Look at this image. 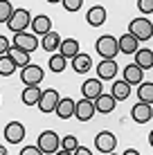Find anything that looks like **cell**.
I'll return each instance as SVG.
<instances>
[{
  "label": "cell",
  "mask_w": 153,
  "mask_h": 155,
  "mask_svg": "<svg viewBox=\"0 0 153 155\" xmlns=\"http://www.w3.org/2000/svg\"><path fill=\"white\" fill-rule=\"evenodd\" d=\"M128 31L140 43H144V41H149L153 36V25H151V20H146V16H142V18H133V20H131Z\"/></svg>",
  "instance_id": "1"
},
{
  "label": "cell",
  "mask_w": 153,
  "mask_h": 155,
  "mask_svg": "<svg viewBox=\"0 0 153 155\" xmlns=\"http://www.w3.org/2000/svg\"><path fill=\"white\" fill-rule=\"evenodd\" d=\"M29 23H32V14L27 12V9H14L12 16H9V20H7V27L12 29V31H25L29 27Z\"/></svg>",
  "instance_id": "2"
},
{
  "label": "cell",
  "mask_w": 153,
  "mask_h": 155,
  "mask_svg": "<svg viewBox=\"0 0 153 155\" xmlns=\"http://www.w3.org/2000/svg\"><path fill=\"white\" fill-rule=\"evenodd\" d=\"M97 52H99V56L101 58H115L119 54V43L115 36H101V38H97Z\"/></svg>",
  "instance_id": "3"
},
{
  "label": "cell",
  "mask_w": 153,
  "mask_h": 155,
  "mask_svg": "<svg viewBox=\"0 0 153 155\" xmlns=\"http://www.w3.org/2000/svg\"><path fill=\"white\" fill-rule=\"evenodd\" d=\"M43 79H45V72H43V68L36 65V63H27V65H23V70H20V81L25 85H38Z\"/></svg>",
  "instance_id": "4"
},
{
  "label": "cell",
  "mask_w": 153,
  "mask_h": 155,
  "mask_svg": "<svg viewBox=\"0 0 153 155\" xmlns=\"http://www.w3.org/2000/svg\"><path fill=\"white\" fill-rule=\"evenodd\" d=\"M36 144H38L41 153H59V148H61V140L54 130H43L38 135V140H36Z\"/></svg>",
  "instance_id": "5"
},
{
  "label": "cell",
  "mask_w": 153,
  "mask_h": 155,
  "mask_svg": "<svg viewBox=\"0 0 153 155\" xmlns=\"http://www.w3.org/2000/svg\"><path fill=\"white\" fill-rule=\"evenodd\" d=\"M59 99H61V94L56 92L54 88H50V90H43L41 92V99H38V110L41 113H54V108H56V104H59Z\"/></svg>",
  "instance_id": "6"
},
{
  "label": "cell",
  "mask_w": 153,
  "mask_h": 155,
  "mask_svg": "<svg viewBox=\"0 0 153 155\" xmlns=\"http://www.w3.org/2000/svg\"><path fill=\"white\" fill-rule=\"evenodd\" d=\"M12 43L16 47H20V50H25V52H34L36 45H41L38 36L36 34H27V31H14V41Z\"/></svg>",
  "instance_id": "7"
},
{
  "label": "cell",
  "mask_w": 153,
  "mask_h": 155,
  "mask_svg": "<svg viewBox=\"0 0 153 155\" xmlns=\"http://www.w3.org/2000/svg\"><path fill=\"white\" fill-rule=\"evenodd\" d=\"M95 148H97L99 153H113L115 148H117V137L110 130H101L95 137Z\"/></svg>",
  "instance_id": "8"
},
{
  "label": "cell",
  "mask_w": 153,
  "mask_h": 155,
  "mask_svg": "<svg viewBox=\"0 0 153 155\" xmlns=\"http://www.w3.org/2000/svg\"><path fill=\"white\" fill-rule=\"evenodd\" d=\"M95 104H92V99H86L83 97L81 101H75V117L79 121H90L92 117H95Z\"/></svg>",
  "instance_id": "9"
},
{
  "label": "cell",
  "mask_w": 153,
  "mask_h": 155,
  "mask_svg": "<svg viewBox=\"0 0 153 155\" xmlns=\"http://www.w3.org/2000/svg\"><path fill=\"white\" fill-rule=\"evenodd\" d=\"M5 140L9 144H20L25 140V126L20 121H9L5 126Z\"/></svg>",
  "instance_id": "10"
},
{
  "label": "cell",
  "mask_w": 153,
  "mask_h": 155,
  "mask_svg": "<svg viewBox=\"0 0 153 155\" xmlns=\"http://www.w3.org/2000/svg\"><path fill=\"white\" fill-rule=\"evenodd\" d=\"M117 74V63L115 58H101V63H97V77L101 81H113Z\"/></svg>",
  "instance_id": "11"
},
{
  "label": "cell",
  "mask_w": 153,
  "mask_h": 155,
  "mask_svg": "<svg viewBox=\"0 0 153 155\" xmlns=\"http://www.w3.org/2000/svg\"><path fill=\"white\" fill-rule=\"evenodd\" d=\"M106 18H108L106 7H101V5L90 7V9H88V14H86V20H88V25H90V27H101V25L106 23Z\"/></svg>",
  "instance_id": "12"
},
{
  "label": "cell",
  "mask_w": 153,
  "mask_h": 155,
  "mask_svg": "<svg viewBox=\"0 0 153 155\" xmlns=\"http://www.w3.org/2000/svg\"><path fill=\"white\" fill-rule=\"evenodd\" d=\"M92 104H95V110L97 113H101V115H108V113H113L115 110V104H117V99L113 97V94H99L97 99H92Z\"/></svg>",
  "instance_id": "13"
},
{
  "label": "cell",
  "mask_w": 153,
  "mask_h": 155,
  "mask_svg": "<svg viewBox=\"0 0 153 155\" xmlns=\"http://www.w3.org/2000/svg\"><path fill=\"white\" fill-rule=\"evenodd\" d=\"M29 27H32V34H36V36H43L45 31H50V29H52V20H50V16L38 14V16H34V18H32Z\"/></svg>",
  "instance_id": "14"
},
{
  "label": "cell",
  "mask_w": 153,
  "mask_h": 155,
  "mask_svg": "<svg viewBox=\"0 0 153 155\" xmlns=\"http://www.w3.org/2000/svg\"><path fill=\"white\" fill-rule=\"evenodd\" d=\"M104 92V88H101V79H88V81H83V85H81V94L86 99H97L99 94Z\"/></svg>",
  "instance_id": "15"
},
{
  "label": "cell",
  "mask_w": 153,
  "mask_h": 155,
  "mask_svg": "<svg viewBox=\"0 0 153 155\" xmlns=\"http://www.w3.org/2000/svg\"><path fill=\"white\" fill-rule=\"evenodd\" d=\"M131 117H133V121H138V124L151 121V104H144V101L135 104L133 108H131Z\"/></svg>",
  "instance_id": "16"
},
{
  "label": "cell",
  "mask_w": 153,
  "mask_h": 155,
  "mask_svg": "<svg viewBox=\"0 0 153 155\" xmlns=\"http://www.w3.org/2000/svg\"><path fill=\"white\" fill-rule=\"evenodd\" d=\"M61 36H59V31H54V29H50V31H45L43 36H41V47L43 50H47L52 54V52H56L59 50V45H61Z\"/></svg>",
  "instance_id": "17"
},
{
  "label": "cell",
  "mask_w": 153,
  "mask_h": 155,
  "mask_svg": "<svg viewBox=\"0 0 153 155\" xmlns=\"http://www.w3.org/2000/svg\"><path fill=\"white\" fill-rule=\"evenodd\" d=\"M117 43H119V52H122V54H135L138 47H140V41L135 38L131 31H126L124 36H119Z\"/></svg>",
  "instance_id": "18"
},
{
  "label": "cell",
  "mask_w": 153,
  "mask_h": 155,
  "mask_svg": "<svg viewBox=\"0 0 153 155\" xmlns=\"http://www.w3.org/2000/svg\"><path fill=\"white\" fill-rule=\"evenodd\" d=\"M124 81L126 83H131V85H138L142 79H144V70L138 65V63H128V65L124 68Z\"/></svg>",
  "instance_id": "19"
},
{
  "label": "cell",
  "mask_w": 153,
  "mask_h": 155,
  "mask_svg": "<svg viewBox=\"0 0 153 155\" xmlns=\"http://www.w3.org/2000/svg\"><path fill=\"white\" fill-rule=\"evenodd\" d=\"M56 117H61V119H70L72 115H75V101H72V97H61L59 104H56L54 108Z\"/></svg>",
  "instance_id": "20"
},
{
  "label": "cell",
  "mask_w": 153,
  "mask_h": 155,
  "mask_svg": "<svg viewBox=\"0 0 153 155\" xmlns=\"http://www.w3.org/2000/svg\"><path fill=\"white\" fill-rule=\"evenodd\" d=\"M90 68H92V58L90 54H79L72 58V70H75L77 74H86V72H90Z\"/></svg>",
  "instance_id": "21"
},
{
  "label": "cell",
  "mask_w": 153,
  "mask_h": 155,
  "mask_svg": "<svg viewBox=\"0 0 153 155\" xmlns=\"http://www.w3.org/2000/svg\"><path fill=\"white\" fill-rule=\"evenodd\" d=\"M135 63L142 68V70H151L153 68V50H144V47H138L135 52Z\"/></svg>",
  "instance_id": "22"
},
{
  "label": "cell",
  "mask_w": 153,
  "mask_h": 155,
  "mask_svg": "<svg viewBox=\"0 0 153 155\" xmlns=\"http://www.w3.org/2000/svg\"><path fill=\"white\" fill-rule=\"evenodd\" d=\"M41 92H43V90H41L38 85H25L20 99H23L25 106H36V104H38V99H41Z\"/></svg>",
  "instance_id": "23"
},
{
  "label": "cell",
  "mask_w": 153,
  "mask_h": 155,
  "mask_svg": "<svg viewBox=\"0 0 153 155\" xmlns=\"http://www.w3.org/2000/svg\"><path fill=\"white\" fill-rule=\"evenodd\" d=\"M59 52L68 58V61H72V58L79 54V41H75V38H65V41H61Z\"/></svg>",
  "instance_id": "24"
},
{
  "label": "cell",
  "mask_w": 153,
  "mask_h": 155,
  "mask_svg": "<svg viewBox=\"0 0 153 155\" xmlns=\"http://www.w3.org/2000/svg\"><path fill=\"white\" fill-rule=\"evenodd\" d=\"M110 94H113L117 101H126L131 97V83H126L124 79H122V81H115L113 88H110Z\"/></svg>",
  "instance_id": "25"
},
{
  "label": "cell",
  "mask_w": 153,
  "mask_h": 155,
  "mask_svg": "<svg viewBox=\"0 0 153 155\" xmlns=\"http://www.w3.org/2000/svg\"><path fill=\"white\" fill-rule=\"evenodd\" d=\"M7 54L14 58V63H16L18 68H23V65H27V63H32V61H29V52L20 50V47H16V45L9 47V52H7Z\"/></svg>",
  "instance_id": "26"
},
{
  "label": "cell",
  "mask_w": 153,
  "mask_h": 155,
  "mask_svg": "<svg viewBox=\"0 0 153 155\" xmlns=\"http://www.w3.org/2000/svg\"><path fill=\"white\" fill-rule=\"evenodd\" d=\"M138 97H140V101H144V104H151V106H153V83L140 81V83H138Z\"/></svg>",
  "instance_id": "27"
},
{
  "label": "cell",
  "mask_w": 153,
  "mask_h": 155,
  "mask_svg": "<svg viewBox=\"0 0 153 155\" xmlns=\"http://www.w3.org/2000/svg\"><path fill=\"white\" fill-rule=\"evenodd\" d=\"M16 63H14V58L9 56V54H0V77H12V74L16 72Z\"/></svg>",
  "instance_id": "28"
},
{
  "label": "cell",
  "mask_w": 153,
  "mask_h": 155,
  "mask_svg": "<svg viewBox=\"0 0 153 155\" xmlns=\"http://www.w3.org/2000/svg\"><path fill=\"white\" fill-rule=\"evenodd\" d=\"M47 63H50V70H52V72H56V74H59V72L65 70L68 58L63 56L61 52H52V56H50V61H47Z\"/></svg>",
  "instance_id": "29"
},
{
  "label": "cell",
  "mask_w": 153,
  "mask_h": 155,
  "mask_svg": "<svg viewBox=\"0 0 153 155\" xmlns=\"http://www.w3.org/2000/svg\"><path fill=\"white\" fill-rule=\"evenodd\" d=\"M79 146V142H77V135H65L61 140V155H72L75 153V148Z\"/></svg>",
  "instance_id": "30"
},
{
  "label": "cell",
  "mask_w": 153,
  "mask_h": 155,
  "mask_svg": "<svg viewBox=\"0 0 153 155\" xmlns=\"http://www.w3.org/2000/svg\"><path fill=\"white\" fill-rule=\"evenodd\" d=\"M12 12H14L12 2H9V0H0V23H7Z\"/></svg>",
  "instance_id": "31"
},
{
  "label": "cell",
  "mask_w": 153,
  "mask_h": 155,
  "mask_svg": "<svg viewBox=\"0 0 153 155\" xmlns=\"http://www.w3.org/2000/svg\"><path fill=\"white\" fill-rule=\"evenodd\" d=\"M61 5H63V9H65V12L75 14V12H79V9H81L83 0H61Z\"/></svg>",
  "instance_id": "32"
},
{
  "label": "cell",
  "mask_w": 153,
  "mask_h": 155,
  "mask_svg": "<svg viewBox=\"0 0 153 155\" xmlns=\"http://www.w3.org/2000/svg\"><path fill=\"white\" fill-rule=\"evenodd\" d=\"M138 9L142 12V16L153 14V0H138Z\"/></svg>",
  "instance_id": "33"
},
{
  "label": "cell",
  "mask_w": 153,
  "mask_h": 155,
  "mask_svg": "<svg viewBox=\"0 0 153 155\" xmlns=\"http://www.w3.org/2000/svg\"><path fill=\"white\" fill-rule=\"evenodd\" d=\"M20 155H43L38 148V144H34V146H25L23 151H20Z\"/></svg>",
  "instance_id": "34"
},
{
  "label": "cell",
  "mask_w": 153,
  "mask_h": 155,
  "mask_svg": "<svg viewBox=\"0 0 153 155\" xmlns=\"http://www.w3.org/2000/svg\"><path fill=\"white\" fill-rule=\"evenodd\" d=\"M9 47H12V45H9V38H7V36H0V54H7Z\"/></svg>",
  "instance_id": "35"
},
{
  "label": "cell",
  "mask_w": 153,
  "mask_h": 155,
  "mask_svg": "<svg viewBox=\"0 0 153 155\" xmlns=\"http://www.w3.org/2000/svg\"><path fill=\"white\" fill-rule=\"evenodd\" d=\"M75 155H90V148H86V146H77V148H75Z\"/></svg>",
  "instance_id": "36"
},
{
  "label": "cell",
  "mask_w": 153,
  "mask_h": 155,
  "mask_svg": "<svg viewBox=\"0 0 153 155\" xmlns=\"http://www.w3.org/2000/svg\"><path fill=\"white\" fill-rule=\"evenodd\" d=\"M124 153H126V155H138V151H135V148H126Z\"/></svg>",
  "instance_id": "37"
},
{
  "label": "cell",
  "mask_w": 153,
  "mask_h": 155,
  "mask_svg": "<svg viewBox=\"0 0 153 155\" xmlns=\"http://www.w3.org/2000/svg\"><path fill=\"white\" fill-rule=\"evenodd\" d=\"M149 144H151V148H153V130L149 133Z\"/></svg>",
  "instance_id": "38"
},
{
  "label": "cell",
  "mask_w": 153,
  "mask_h": 155,
  "mask_svg": "<svg viewBox=\"0 0 153 155\" xmlns=\"http://www.w3.org/2000/svg\"><path fill=\"white\" fill-rule=\"evenodd\" d=\"M0 155H7V148L5 146H0Z\"/></svg>",
  "instance_id": "39"
},
{
  "label": "cell",
  "mask_w": 153,
  "mask_h": 155,
  "mask_svg": "<svg viewBox=\"0 0 153 155\" xmlns=\"http://www.w3.org/2000/svg\"><path fill=\"white\" fill-rule=\"evenodd\" d=\"M47 2H52V5H56V2H61V0H47Z\"/></svg>",
  "instance_id": "40"
},
{
  "label": "cell",
  "mask_w": 153,
  "mask_h": 155,
  "mask_svg": "<svg viewBox=\"0 0 153 155\" xmlns=\"http://www.w3.org/2000/svg\"><path fill=\"white\" fill-rule=\"evenodd\" d=\"M151 119H153V106H151Z\"/></svg>",
  "instance_id": "41"
},
{
  "label": "cell",
  "mask_w": 153,
  "mask_h": 155,
  "mask_svg": "<svg viewBox=\"0 0 153 155\" xmlns=\"http://www.w3.org/2000/svg\"><path fill=\"white\" fill-rule=\"evenodd\" d=\"M151 25H153V20H151Z\"/></svg>",
  "instance_id": "42"
}]
</instances>
